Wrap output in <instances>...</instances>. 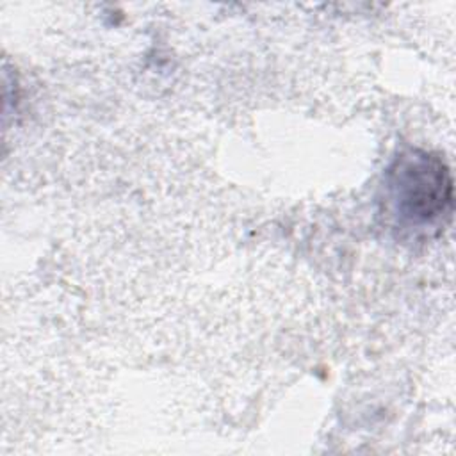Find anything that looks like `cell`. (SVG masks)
I'll use <instances>...</instances> for the list:
<instances>
[{
	"label": "cell",
	"instance_id": "6da1fadb",
	"mask_svg": "<svg viewBox=\"0 0 456 456\" xmlns=\"http://www.w3.org/2000/svg\"><path fill=\"white\" fill-rule=\"evenodd\" d=\"M385 185L388 208L401 228H440L451 217L452 176L435 151H401L387 169Z\"/></svg>",
	"mask_w": 456,
	"mask_h": 456
}]
</instances>
